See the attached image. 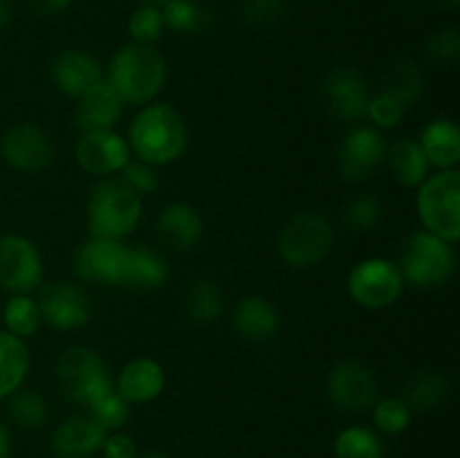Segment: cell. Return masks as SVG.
<instances>
[{
  "label": "cell",
  "mask_w": 460,
  "mask_h": 458,
  "mask_svg": "<svg viewBox=\"0 0 460 458\" xmlns=\"http://www.w3.org/2000/svg\"><path fill=\"white\" fill-rule=\"evenodd\" d=\"M126 139L137 160L166 166L178 162L187 151L189 126L178 108L164 101H151L130 119Z\"/></svg>",
  "instance_id": "cell-1"
},
{
  "label": "cell",
  "mask_w": 460,
  "mask_h": 458,
  "mask_svg": "<svg viewBox=\"0 0 460 458\" xmlns=\"http://www.w3.org/2000/svg\"><path fill=\"white\" fill-rule=\"evenodd\" d=\"M166 76H169V67H166L164 54L155 45L130 40L112 54L106 81L121 99V103L142 108L155 101L157 94L164 90Z\"/></svg>",
  "instance_id": "cell-2"
},
{
  "label": "cell",
  "mask_w": 460,
  "mask_h": 458,
  "mask_svg": "<svg viewBox=\"0 0 460 458\" xmlns=\"http://www.w3.org/2000/svg\"><path fill=\"white\" fill-rule=\"evenodd\" d=\"M142 196L121 175L99 178L88 198V227L93 238L124 241L142 220Z\"/></svg>",
  "instance_id": "cell-3"
},
{
  "label": "cell",
  "mask_w": 460,
  "mask_h": 458,
  "mask_svg": "<svg viewBox=\"0 0 460 458\" xmlns=\"http://www.w3.org/2000/svg\"><path fill=\"white\" fill-rule=\"evenodd\" d=\"M416 211L425 232L456 245L460 238V171L440 169L416 189Z\"/></svg>",
  "instance_id": "cell-4"
},
{
  "label": "cell",
  "mask_w": 460,
  "mask_h": 458,
  "mask_svg": "<svg viewBox=\"0 0 460 458\" xmlns=\"http://www.w3.org/2000/svg\"><path fill=\"white\" fill-rule=\"evenodd\" d=\"M398 268L402 272L404 286L416 290L438 287L456 272V250L452 242L420 229L404 241Z\"/></svg>",
  "instance_id": "cell-5"
},
{
  "label": "cell",
  "mask_w": 460,
  "mask_h": 458,
  "mask_svg": "<svg viewBox=\"0 0 460 458\" xmlns=\"http://www.w3.org/2000/svg\"><path fill=\"white\" fill-rule=\"evenodd\" d=\"M277 245L279 254L290 268H313L331 254L335 245V229L319 211H299L281 227Z\"/></svg>",
  "instance_id": "cell-6"
},
{
  "label": "cell",
  "mask_w": 460,
  "mask_h": 458,
  "mask_svg": "<svg viewBox=\"0 0 460 458\" xmlns=\"http://www.w3.org/2000/svg\"><path fill=\"white\" fill-rule=\"evenodd\" d=\"M57 382L63 395L75 404L90 407L94 400L115 389L111 371L97 350L88 346H67L57 359Z\"/></svg>",
  "instance_id": "cell-7"
},
{
  "label": "cell",
  "mask_w": 460,
  "mask_h": 458,
  "mask_svg": "<svg viewBox=\"0 0 460 458\" xmlns=\"http://www.w3.org/2000/svg\"><path fill=\"white\" fill-rule=\"evenodd\" d=\"M350 299L367 310H385L400 301L404 292V278L398 263L382 256H371L355 265L346 278Z\"/></svg>",
  "instance_id": "cell-8"
},
{
  "label": "cell",
  "mask_w": 460,
  "mask_h": 458,
  "mask_svg": "<svg viewBox=\"0 0 460 458\" xmlns=\"http://www.w3.org/2000/svg\"><path fill=\"white\" fill-rule=\"evenodd\" d=\"M43 256L25 236H0V290L30 295L43 283Z\"/></svg>",
  "instance_id": "cell-9"
},
{
  "label": "cell",
  "mask_w": 460,
  "mask_h": 458,
  "mask_svg": "<svg viewBox=\"0 0 460 458\" xmlns=\"http://www.w3.org/2000/svg\"><path fill=\"white\" fill-rule=\"evenodd\" d=\"M331 402L346 413H364L380 398L371 368L355 359H341L331 368L326 380Z\"/></svg>",
  "instance_id": "cell-10"
},
{
  "label": "cell",
  "mask_w": 460,
  "mask_h": 458,
  "mask_svg": "<svg viewBox=\"0 0 460 458\" xmlns=\"http://www.w3.org/2000/svg\"><path fill=\"white\" fill-rule=\"evenodd\" d=\"M0 155L4 164L18 173L34 175L52 164L54 142L40 126L25 121L4 130L0 137Z\"/></svg>",
  "instance_id": "cell-11"
},
{
  "label": "cell",
  "mask_w": 460,
  "mask_h": 458,
  "mask_svg": "<svg viewBox=\"0 0 460 458\" xmlns=\"http://www.w3.org/2000/svg\"><path fill=\"white\" fill-rule=\"evenodd\" d=\"M386 148L389 144L380 130L373 126H355L346 133L337 151L340 175L346 182H364L386 160Z\"/></svg>",
  "instance_id": "cell-12"
},
{
  "label": "cell",
  "mask_w": 460,
  "mask_h": 458,
  "mask_svg": "<svg viewBox=\"0 0 460 458\" xmlns=\"http://www.w3.org/2000/svg\"><path fill=\"white\" fill-rule=\"evenodd\" d=\"M36 301H39L43 323H49L57 330H79L93 317L88 292L76 283H45L40 286Z\"/></svg>",
  "instance_id": "cell-13"
},
{
  "label": "cell",
  "mask_w": 460,
  "mask_h": 458,
  "mask_svg": "<svg viewBox=\"0 0 460 458\" xmlns=\"http://www.w3.org/2000/svg\"><path fill=\"white\" fill-rule=\"evenodd\" d=\"M75 160L79 169L94 178H108V175L121 173L126 164L133 160L128 139L121 133L112 130H93L81 133L75 144Z\"/></svg>",
  "instance_id": "cell-14"
},
{
  "label": "cell",
  "mask_w": 460,
  "mask_h": 458,
  "mask_svg": "<svg viewBox=\"0 0 460 458\" xmlns=\"http://www.w3.org/2000/svg\"><path fill=\"white\" fill-rule=\"evenodd\" d=\"M322 97L332 117L341 121L367 119V108L371 101V90L359 70L349 66L332 67L322 81Z\"/></svg>",
  "instance_id": "cell-15"
},
{
  "label": "cell",
  "mask_w": 460,
  "mask_h": 458,
  "mask_svg": "<svg viewBox=\"0 0 460 458\" xmlns=\"http://www.w3.org/2000/svg\"><path fill=\"white\" fill-rule=\"evenodd\" d=\"M126 242L93 238L81 242L72 254V269L81 281L102 283V286H121V274L126 263Z\"/></svg>",
  "instance_id": "cell-16"
},
{
  "label": "cell",
  "mask_w": 460,
  "mask_h": 458,
  "mask_svg": "<svg viewBox=\"0 0 460 458\" xmlns=\"http://www.w3.org/2000/svg\"><path fill=\"white\" fill-rule=\"evenodd\" d=\"M202 232H205V220L191 202H169L155 220V236L166 250H193L200 242Z\"/></svg>",
  "instance_id": "cell-17"
},
{
  "label": "cell",
  "mask_w": 460,
  "mask_h": 458,
  "mask_svg": "<svg viewBox=\"0 0 460 458\" xmlns=\"http://www.w3.org/2000/svg\"><path fill=\"white\" fill-rule=\"evenodd\" d=\"M103 79L106 76H103L102 63L84 49H63L52 63V81L58 92L66 97H84Z\"/></svg>",
  "instance_id": "cell-18"
},
{
  "label": "cell",
  "mask_w": 460,
  "mask_h": 458,
  "mask_svg": "<svg viewBox=\"0 0 460 458\" xmlns=\"http://www.w3.org/2000/svg\"><path fill=\"white\" fill-rule=\"evenodd\" d=\"M164 386V368L151 357H133L130 362H126L115 382V391L130 407L153 402L155 398H160Z\"/></svg>",
  "instance_id": "cell-19"
},
{
  "label": "cell",
  "mask_w": 460,
  "mask_h": 458,
  "mask_svg": "<svg viewBox=\"0 0 460 458\" xmlns=\"http://www.w3.org/2000/svg\"><path fill=\"white\" fill-rule=\"evenodd\" d=\"M124 103L117 97L106 79L94 85L93 90L76 99L75 126L79 133H93V130H112L121 119Z\"/></svg>",
  "instance_id": "cell-20"
},
{
  "label": "cell",
  "mask_w": 460,
  "mask_h": 458,
  "mask_svg": "<svg viewBox=\"0 0 460 458\" xmlns=\"http://www.w3.org/2000/svg\"><path fill=\"white\" fill-rule=\"evenodd\" d=\"M106 431L90 416H70L58 422L52 434V452L57 458H93L102 449Z\"/></svg>",
  "instance_id": "cell-21"
},
{
  "label": "cell",
  "mask_w": 460,
  "mask_h": 458,
  "mask_svg": "<svg viewBox=\"0 0 460 458\" xmlns=\"http://www.w3.org/2000/svg\"><path fill=\"white\" fill-rule=\"evenodd\" d=\"M232 326L245 341L263 344L277 335L281 317L272 301L261 295H250L234 305Z\"/></svg>",
  "instance_id": "cell-22"
},
{
  "label": "cell",
  "mask_w": 460,
  "mask_h": 458,
  "mask_svg": "<svg viewBox=\"0 0 460 458\" xmlns=\"http://www.w3.org/2000/svg\"><path fill=\"white\" fill-rule=\"evenodd\" d=\"M171 277L169 260L157 250L148 245H128L126 247L124 274L121 286L135 287V290H160Z\"/></svg>",
  "instance_id": "cell-23"
},
{
  "label": "cell",
  "mask_w": 460,
  "mask_h": 458,
  "mask_svg": "<svg viewBox=\"0 0 460 458\" xmlns=\"http://www.w3.org/2000/svg\"><path fill=\"white\" fill-rule=\"evenodd\" d=\"M422 153L431 169H458L460 162V128L452 119H434L422 128L420 139Z\"/></svg>",
  "instance_id": "cell-24"
},
{
  "label": "cell",
  "mask_w": 460,
  "mask_h": 458,
  "mask_svg": "<svg viewBox=\"0 0 460 458\" xmlns=\"http://www.w3.org/2000/svg\"><path fill=\"white\" fill-rule=\"evenodd\" d=\"M389 169L394 173V180L407 189H418L422 180L429 175L431 166L427 162L425 153H422L418 139H395L389 148H386V160Z\"/></svg>",
  "instance_id": "cell-25"
},
{
  "label": "cell",
  "mask_w": 460,
  "mask_h": 458,
  "mask_svg": "<svg viewBox=\"0 0 460 458\" xmlns=\"http://www.w3.org/2000/svg\"><path fill=\"white\" fill-rule=\"evenodd\" d=\"M400 398L411 409V413L436 411L447 402L449 382L443 373L418 371L409 377Z\"/></svg>",
  "instance_id": "cell-26"
},
{
  "label": "cell",
  "mask_w": 460,
  "mask_h": 458,
  "mask_svg": "<svg viewBox=\"0 0 460 458\" xmlns=\"http://www.w3.org/2000/svg\"><path fill=\"white\" fill-rule=\"evenodd\" d=\"M30 373V348L25 339L0 330V400L18 391Z\"/></svg>",
  "instance_id": "cell-27"
},
{
  "label": "cell",
  "mask_w": 460,
  "mask_h": 458,
  "mask_svg": "<svg viewBox=\"0 0 460 458\" xmlns=\"http://www.w3.org/2000/svg\"><path fill=\"white\" fill-rule=\"evenodd\" d=\"M223 292L211 278H198L184 292V313L196 323H214L223 314Z\"/></svg>",
  "instance_id": "cell-28"
},
{
  "label": "cell",
  "mask_w": 460,
  "mask_h": 458,
  "mask_svg": "<svg viewBox=\"0 0 460 458\" xmlns=\"http://www.w3.org/2000/svg\"><path fill=\"white\" fill-rule=\"evenodd\" d=\"M382 92L394 97L404 108L413 106L425 92V75H422L420 66L416 61H409V58L395 63L382 81Z\"/></svg>",
  "instance_id": "cell-29"
},
{
  "label": "cell",
  "mask_w": 460,
  "mask_h": 458,
  "mask_svg": "<svg viewBox=\"0 0 460 458\" xmlns=\"http://www.w3.org/2000/svg\"><path fill=\"white\" fill-rule=\"evenodd\" d=\"M335 458H385L386 449L382 436L371 427L350 425L335 436Z\"/></svg>",
  "instance_id": "cell-30"
},
{
  "label": "cell",
  "mask_w": 460,
  "mask_h": 458,
  "mask_svg": "<svg viewBox=\"0 0 460 458\" xmlns=\"http://www.w3.org/2000/svg\"><path fill=\"white\" fill-rule=\"evenodd\" d=\"M164 25L178 34H202L211 25V12L198 0H166L162 4Z\"/></svg>",
  "instance_id": "cell-31"
},
{
  "label": "cell",
  "mask_w": 460,
  "mask_h": 458,
  "mask_svg": "<svg viewBox=\"0 0 460 458\" xmlns=\"http://www.w3.org/2000/svg\"><path fill=\"white\" fill-rule=\"evenodd\" d=\"M3 321L4 330L12 332L13 337L27 339V337L36 335L39 328L43 326L39 301L30 295H12L3 308Z\"/></svg>",
  "instance_id": "cell-32"
},
{
  "label": "cell",
  "mask_w": 460,
  "mask_h": 458,
  "mask_svg": "<svg viewBox=\"0 0 460 458\" xmlns=\"http://www.w3.org/2000/svg\"><path fill=\"white\" fill-rule=\"evenodd\" d=\"M9 416L22 429H40L48 422L49 407L40 391L18 389L9 395Z\"/></svg>",
  "instance_id": "cell-33"
},
{
  "label": "cell",
  "mask_w": 460,
  "mask_h": 458,
  "mask_svg": "<svg viewBox=\"0 0 460 458\" xmlns=\"http://www.w3.org/2000/svg\"><path fill=\"white\" fill-rule=\"evenodd\" d=\"M373 425H376L377 434L385 436H400L409 429L411 425V409L404 404L400 395H391V398H377L376 404L371 407Z\"/></svg>",
  "instance_id": "cell-34"
},
{
  "label": "cell",
  "mask_w": 460,
  "mask_h": 458,
  "mask_svg": "<svg viewBox=\"0 0 460 458\" xmlns=\"http://www.w3.org/2000/svg\"><path fill=\"white\" fill-rule=\"evenodd\" d=\"M385 218V207L373 196L350 198L341 209V220L349 229L355 232H376Z\"/></svg>",
  "instance_id": "cell-35"
},
{
  "label": "cell",
  "mask_w": 460,
  "mask_h": 458,
  "mask_svg": "<svg viewBox=\"0 0 460 458\" xmlns=\"http://www.w3.org/2000/svg\"><path fill=\"white\" fill-rule=\"evenodd\" d=\"M164 16H162V7L157 4L142 3L137 9H133L128 18V34L133 43L155 45L164 34Z\"/></svg>",
  "instance_id": "cell-36"
},
{
  "label": "cell",
  "mask_w": 460,
  "mask_h": 458,
  "mask_svg": "<svg viewBox=\"0 0 460 458\" xmlns=\"http://www.w3.org/2000/svg\"><path fill=\"white\" fill-rule=\"evenodd\" d=\"M88 416L93 418L106 434H111V431H121V427L130 420V404L112 389L90 404Z\"/></svg>",
  "instance_id": "cell-37"
},
{
  "label": "cell",
  "mask_w": 460,
  "mask_h": 458,
  "mask_svg": "<svg viewBox=\"0 0 460 458\" xmlns=\"http://www.w3.org/2000/svg\"><path fill=\"white\" fill-rule=\"evenodd\" d=\"M286 16V0H243L241 18L254 30L279 25Z\"/></svg>",
  "instance_id": "cell-38"
},
{
  "label": "cell",
  "mask_w": 460,
  "mask_h": 458,
  "mask_svg": "<svg viewBox=\"0 0 460 458\" xmlns=\"http://www.w3.org/2000/svg\"><path fill=\"white\" fill-rule=\"evenodd\" d=\"M404 110L407 108L402 103L395 101L394 97H389V94L380 90V92L371 94V101H368L367 108V119H371L373 128L391 130L402 124Z\"/></svg>",
  "instance_id": "cell-39"
},
{
  "label": "cell",
  "mask_w": 460,
  "mask_h": 458,
  "mask_svg": "<svg viewBox=\"0 0 460 458\" xmlns=\"http://www.w3.org/2000/svg\"><path fill=\"white\" fill-rule=\"evenodd\" d=\"M121 178L126 180L130 189L139 196H151L160 189V173H157V166L148 164L142 160H130L128 164L121 169Z\"/></svg>",
  "instance_id": "cell-40"
},
{
  "label": "cell",
  "mask_w": 460,
  "mask_h": 458,
  "mask_svg": "<svg viewBox=\"0 0 460 458\" xmlns=\"http://www.w3.org/2000/svg\"><path fill=\"white\" fill-rule=\"evenodd\" d=\"M427 57L434 63H456L460 58V34L458 30L436 31L427 43Z\"/></svg>",
  "instance_id": "cell-41"
},
{
  "label": "cell",
  "mask_w": 460,
  "mask_h": 458,
  "mask_svg": "<svg viewBox=\"0 0 460 458\" xmlns=\"http://www.w3.org/2000/svg\"><path fill=\"white\" fill-rule=\"evenodd\" d=\"M99 452L103 458H137L139 449L133 436L124 434V431H111L103 438Z\"/></svg>",
  "instance_id": "cell-42"
},
{
  "label": "cell",
  "mask_w": 460,
  "mask_h": 458,
  "mask_svg": "<svg viewBox=\"0 0 460 458\" xmlns=\"http://www.w3.org/2000/svg\"><path fill=\"white\" fill-rule=\"evenodd\" d=\"M72 4V0H27V7L36 16H57L63 13Z\"/></svg>",
  "instance_id": "cell-43"
},
{
  "label": "cell",
  "mask_w": 460,
  "mask_h": 458,
  "mask_svg": "<svg viewBox=\"0 0 460 458\" xmlns=\"http://www.w3.org/2000/svg\"><path fill=\"white\" fill-rule=\"evenodd\" d=\"M9 454H12V436L4 422L0 420V458H9Z\"/></svg>",
  "instance_id": "cell-44"
},
{
  "label": "cell",
  "mask_w": 460,
  "mask_h": 458,
  "mask_svg": "<svg viewBox=\"0 0 460 458\" xmlns=\"http://www.w3.org/2000/svg\"><path fill=\"white\" fill-rule=\"evenodd\" d=\"M9 21H12V4L9 0H0V30L7 27Z\"/></svg>",
  "instance_id": "cell-45"
},
{
  "label": "cell",
  "mask_w": 460,
  "mask_h": 458,
  "mask_svg": "<svg viewBox=\"0 0 460 458\" xmlns=\"http://www.w3.org/2000/svg\"><path fill=\"white\" fill-rule=\"evenodd\" d=\"M137 458H169L164 452H144L137 454Z\"/></svg>",
  "instance_id": "cell-46"
},
{
  "label": "cell",
  "mask_w": 460,
  "mask_h": 458,
  "mask_svg": "<svg viewBox=\"0 0 460 458\" xmlns=\"http://www.w3.org/2000/svg\"><path fill=\"white\" fill-rule=\"evenodd\" d=\"M440 3H443L445 7H449V9H456L460 4V0H440Z\"/></svg>",
  "instance_id": "cell-47"
},
{
  "label": "cell",
  "mask_w": 460,
  "mask_h": 458,
  "mask_svg": "<svg viewBox=\"0 0 460 458\" xmlns=\"http://www.w3.org/2000/svg\"><path fill=\"white\" fill-rule=\"evenodd\" d=\"M142 3H146V4H157V7H162V4H164L166 0H142Z\"/></svg>",
  "instance_id": "cell-48"
}]
</instances>
